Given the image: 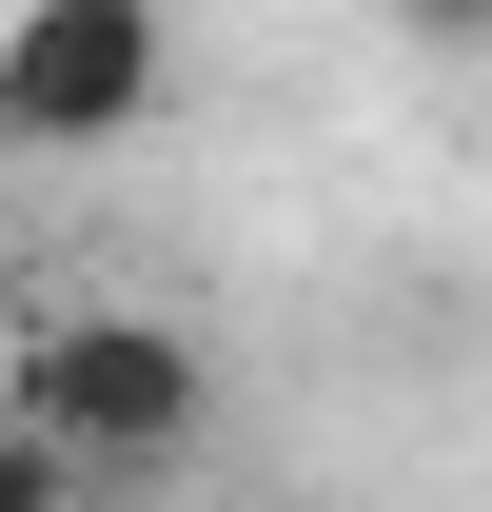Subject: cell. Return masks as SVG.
Returning a JSON list of instances; mask_svg holds the SVG:
<instances>
[{"instance_id": "obj_1", "label": "cell", "mask_w": 492, "mask_h": 512, "mask_svg": "<svg viewBox=\"0 0 492 512\" xmlns=\"http://www.w3.org/2000/svg\"><path fill=\"white\" fill-rule=\"evenodd\" d=\"M0 414H20V434H40L79 493H99V473H158V453H197V414H217V355H197L178 316H138V296H60V316L20 335Z\"/></svg>"}, {"instance_id": "obj_4", "label": "cell", "mask_w": 492, "mask_h": 512, "mask_svg": "<svg viewBox=\"0 0 492 512\" xmlns=\"http://www.w3.org/2000/svg\"><path fill=\"white\" fill-rule=\"evenodd\" d=\"M0 512H79V473H60L40 434H20V414H0Z\"/></svg>"}, {"instance_id": "obj_5", "label": "cell", "mask_w": 492, "mask_h": 512, "mask_svg": "<svg viewBox=\"0 0 492 512\" xmlns=\"http://www.w3.org/2000/svg\"><path fill=\"white\" fill-rule=\"evenodd\" d=\"M217 512H315V493H217Z\"/></svg>"}, {"instance_id": "obj_2", "label": "cell", "mask_w": 492, "mask_h": 512, "mask_svg": "<svg viewBox=\"0 0 492 512\" xmlns=\"http://www.w3.org/2000/svg\"><path fill=\"white\" fill-rule=\"evenodd\" d=\"M178 99L158 0H0V158H119Z\"/></svg>"}, {"instance_id": "obj_3", "label": "cell", "mask_w": 492, "mask_h": 512, "mask_svg": "<svg viewBox=\"0 0 492 512\" xmlns=\"http://www.w3.org/2000/svg\"><path fill=\"white\" fill-rule=\"evenodd\" d=\"M374 20H394L414 60H492V0H374Z\"/></svg>"}]
</instances>
